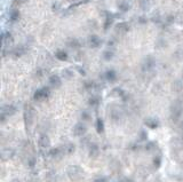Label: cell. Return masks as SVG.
<instances>
[{"instance_id": "16", "label": "cell", "mask_w": 183, "mask_h": 182, "mask_svg": "<svg viewBox=\"0 0 183 182\" xmlns=\"http://www.w3.org/2000/svg\"><path fill=\"white\" fill-rule=\"evenodd\" d=\"M66 53H64V51H59V52L56 53V57L59 60H61V61H65L66 60Z\"/></svg>"}, {"instance_id": "22", "label": "cell", "mask_w": 183, "mask_h": 182, "mask_svg": "<svg viewBox=\"0 0 183 182\" xmlns=\"http://www.w3.org/2000/svg\"><path fill=\"white\" fill-rule=\"evenodd\" d=\"M12 182H20V181H19L17 179H14V180H13V181H12Z\"/></svg>"}, {"instance_id": "18", "label": "cell", "mask_w": 183, "mask_h": 182, "mask_svg": "<svg viewBox=\"0 0 183 182\" xmlns=\"http://www.w3.org/2000/svg\"><path fill=\"white\" fill-rule=\"evenodd\" d=\"M112 56H113V53L112 52H105L104 53V57L105 60H111Z\"/></svg>"}, {"instance_id": "15", "label": "cell", "mask_w": 183, "mask_h": 182, "mask_svg": "<svg viewBox=\"0 0 183 182\" xmlns=\"http://www.w3.org/2000/svg\"><path fill=\"white\" fill-rule=\"evenodd\" d=\"M96 130H97L98 133H102V132H103V130H104L103 122H102V119H100V118H98L97 122H96Z\"/></svg>"}, {"instance_id": "5", "label": "cell", "mask_w": 183, "mask_h": 182, "mask_svg": "<svg viewBox=\"0 0 183 182\" xmlns=\"http://www.w3.org/2000/svg\"><path fill=\"white\" fill-rule=\"evenodd\" d=\"M33 115H34V110H33L32 108L29 105L28 108L25 109V113H24V116H25V123L26 125H31L33 123Z\"/></svg>"}, {"instance_id": "7", "label": "cell", "mask_w": 183, "mask_h": 182, "mask_svg": "<svg viewBox=\"0 0 183 182\" xmlns=\"http://www.w3.org/2000/svg\"><path fill=\"white\" fill-rule=\"evenodd\" d=\"M49 85L54 88H57L62 85V80H61V78L57 75H53V76L49 77Z\"/></svg>"}, {"instance_id": "8", "label": "cell", "mask_w": 183, "mask_h": 182, "mask_svg": "<svg viewBox=\"0 0 183 182\" xmlns=\"http://www.w3.org/2000/svg\"><path fill=\"white\" fill-rule=\"evenodd\" d=\"M98 151H100V149H98L97 144L92 142L91 144H89V156L93 157V158H94V157H97Z\"/></svg>"}, {"instance_id": "21", "label": "cell", "mask_w": 183, "mask_h": 182, "mask_svg": "<svg viewBox=\"0 0 183 182\" xmlns=\"http://www.w3.org/2000/svg\"><path fill=\"white\" fill-rule=\"evenodd\" d=\"M180 128H181V131L183 132V120L181 122V125H180Z\"/></svg>"}, {"instance_id": "2", "label": "cell", "mask_w": 183, "mask_h": 182, "mask_svg": "<svg viewBox=\"0 0 183 182\" xmlns=\"http://www.w3.org/2000/svg\"><path fill=\"white\" fill-rule=\"evenodd\" d=\"M182 111H183V108L182 105L180 103H174L172 105V108H170V115H172V118L174 119V120H177L179 118L181 117V115H182Z\"/></svg>"}, {"instance_id": "14", "label": "cell", "mask_w": 183, "mask_h": 182, "mask_svg": "<svg viewBox=\"0 0 183 182\" xmlns=\"http://www.w3.org/2000/svg\"><path fill=\"white\" fill-rule=\"evenodd\" d=\"M116 29H117L118 32H126L128 30V24L127 23H119Z\"/></svg>"}, {"instance_id": "23", "label": "cell", "mask_w": 183, "mask_h": 182, "mask_svg": "<svg viewBox=\"0 0 183 182\" xmlns=\"http://www.w3.org/2000/svg\"><path fill=\"white\" fill-rule=\"evenodd\" d=\"M20 1H24V0H20Z\"/></svg>"}, {"instance_id": "3", "label": "cell", "mask_w": 183, "mask_h": 182, "mask_svg": "<svg viewBox=\"0 0 183 182\" xmlns=\"http://www.w3.org/2000/svg\"><path fill=\"white\" fill-rule=\"evenodd\" d=\"M73 133L76 136H84L87 133V126L84 123H77L73 127Z\"/></svg>"}, {"instance_id": "12", "label": "cell", "mask_w": 183, "mask_h": 182, "mask_svg": "<svg viewBox=\"0 0 183 182\" xmlns=\"http://www.w3.org/2000/svg\"><path fill=\"white\" fill-rule=\"evenodd\" d=\"M46 180H47V182H56L57 176L55 174V172H48L46 174Z\"/></svg>"}, {"instance_id": "13", "label": "cell", "mask_w": 183, "mask_h": 182, "mask_svg": "<svg viewBox=\"0 0 183 182\" xmlns=\"http://www.w3.org/2000/svg\"><path fill=\"white\" fill-rule=\"evenodd\" d=\"M105 76H106V79L109 81H115L117 79V75H116V72L113 71V70H109V71L105 73Z\"/></svg>"}, {"instance_id": "19", "label": "cell", "mask_w": 183, "mask_h": 182, "mask_svg": "<svg viewBox=\"0 0 183 182\" xmlns=\"http://www.w3.org/2000/svg\"><path fill=\"white\" fill-rule=\"evenodd\" d=\"M93 182H108V181H106V179H105V178H101V176H100V178L94 179V180H93Z\"/></svg>"}, {"instance_id": "4", "label": "cell", "mask_w": 183, "mask_h": 182, "mask_svg": "<svg viewBox=\"0 0 183 182\" xmlns=\"http://www.w3.org/2000/svg\"><path fill=\"white\" fill-rule=\"evenodd\" d=\"M68 174L70 176V179L76 180V179H78L79 176L81 175V169L78 166H70L68 169Z\"/></svg>"}, {"instance_id": "17", "label": "cell", "mask_w": 183, "mask_h": 182, "mask_svg": "<svg viewBox=\"0 0 183 182\" xmlns=\"http://www.w3.org/2000/svg\"><path fill=\"white\" fill-rule=\"evenodd\" d=\"M98 98H96V96H93V98L89 100V104H92V105H96V104L98 103Z\"/></svg>"}, {"instance_id": "6", "label": "cell", "mask_w": 183, "mask_h": 182, "mask_svg": "<svg viewBox=\"0 0 183 182\" xmlns=\"http://www.w3.org/2000/svg\"><path fill=\"white\" fill-rule=\"evenodd\" d=\"M38 143H39V145L41 148H48L51 145V139L46 134H41L39 139H38Z\"/></svg>"}, {"instance_id": "9", "label": "cell", "mask_w": 183, "mask_h": 182, "mask_svg": "<svg viewBox=\"0 0 183 182\" xmlns=\"http://www.w3.org/2000/svg\"><path fill=\"white\" fill-rule=\"evenodd\" d=\"M101 44H102V41H101V39L98 38L97 36H92L91 38H89V46L93 47V48H96Z\"/></svg>"}, {"instance_id": "11", "label": "cell", "mask_w": 183, "mask_h": 182, "mask_svg": "<svg viewBox=\"0 0 183 182\" xmlns=\"http://www.w3.org/2000/svg\"><path fill=\"white\" fill-rule=\"evenodd\" d=\"M145 124L150 127V128H156L158 126V120H156L155 118H149L145 120Z\"/></svg>"}, {"instance_id": "20", "label": "cell", "mask_w": 183, "mask_h": 182, "mask_svg": "<svg viewBox=\"0 0 183 182\" xmlns=\"http://www.w3.org/2000/svg\"><path fill=\"white\" fill-rule=\"evenodd\" d=\"M81 117L84 118V119H89V117H88V113H87L86 111H84V112H83V116H81Z\"/></svg>"}, {"instance_id": "10", "label": "cell", "mask_w": 183, "mask_h": 182, "mask_svg": "<svg viewBox=\"0 0 183 182\" xmlns=\"http://www.w3.org/2000/svg\"><path fill=\"white\" fill-rule=\"evenodd\" d=\"M8 17H9V20L12 21V22H16V21L20 19V12L16 10V9H13V10L9 12Z\"/></svg>"}, {"instance_id": "1", "label": "cell", "mask_w": 183, "mask_h": 182, "mask_svg": "<svg viewBox=\"0 0 183 182\" xmlns=\"http://www.w3.org/2000/svg\"><path fill=\"white\" fill-rule=\"evenodd\" d=\"M49 88H47V87H42V88H40L38 91L34 93V100L36 101H44L46 98L49 96Z\"/></svg>"}]
</instances>
